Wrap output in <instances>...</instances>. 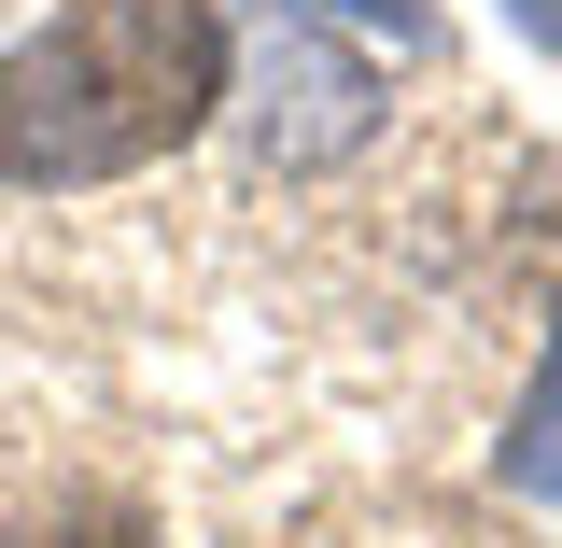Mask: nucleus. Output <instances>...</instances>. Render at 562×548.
Masks as SVG:
<instances>
[{"label":"nucleus","mask_w":562,"mask_h":548,"mask_svg":"<svg viewBox=\"0 0 562 548\" xmlns=\"http://www.w3.org/2000/svg\"><path fill=\"white\" fill-rule=\"evenodd\" d=\"M239 43L211 0H70L0 57V198L127 183L225 113Z\"/></svg>","instance_id":"f257e3e1"},{"label":"nucleus","mask_w":562,"mask_h":548,"mask_svg":"<svg viewBox=\"0 0 562 548\" xmlns=\"http://www.w3.org/2000/svg\"><path fill=\"white\" fill-rule=\"evenodd\" d=\"M225 113H239V141H254V169L310 183V169H338V155L380 141V70L351 57V43H324V29H295V14H281L268 43L239 57Z\"/></svg>","instance_id":"f03ea898"},{"label":"nucleus","mask_w":562,"mask_h":548,"mask_svg":"<svg viewBox=\"0 0 562 548\" xmlns=\"http://www.w3.org/2000/svg\"><path fill=\"white\" fill-rule=\"evenodd\" d=\"M492 479L520 492V506H562V338L535 366V394L506 409V436H492Z\"/></svg>","instance_id":"7ed1b4c3"},{"label":"nucleus","mask_w":562,"mask_h":548,"mask_svg":"<svg viewBox=\"0 0 562 548\" xmlns=\"http://www.w3.org/2000/svg\"><path fill=\"white\" fill-rule=\"evenodd\" d=\"M14 548H155L127 521V506H70V521H43V535H14Z\"/></svg>","instance_id":"20e7f679"},{"label":"nucleus","mask_w":562,"mask_h":548,"mask_svg":"<svg viewBox=\"0 0 562 548\" xmlns=\"http://www.w3.org/2000/svg\"><path fill=\"white\" fill-rule=\"evenodd\" d=\"M506 29H520V43H535V57L562 70V0H506Z\"/></svg>","instance_id":"39448f33"},{"label":"nucleus","mask_w":562,"mask_h":548,"mask_svg":"<svg viewBox=\"0 0 562 548\" xmlns=\"http://www.w3.org/2000/svg\"><path fill=\"white\" fill-rule=\"evenodd\" d=\"M268 14H281V0H268ZM338 14H366V29H394V43H436V29H422L408 0H338Z\"/></svg>","instance_id":"423d86ee"}]
</instances>
